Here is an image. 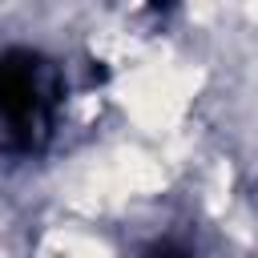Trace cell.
Here are the masks:
<instances>
[{"label": "cell", "instance_id": "cell-1", "mask_svg": "<svg viewBox=\"0 0 258 258\" xmlns=\"http://www.w3.org/2000/svg\"><path fill=\"white\" fill-rule=\"evenodd\" d=\"M202 73L198 69H177V64H137L121 77L117 85V101L125 105V113L149 129V133H165L185 117L189 97L198 93Z\"/></svg>", "mask_w": 258, "mask_h": 258}, {"label": "cell", "instance_id": "cell-2", "mask_svg": "<svg viewBox=\"0 0 258 258\" xmlns=\"http://www.w3.org/2000/svg\"><path fill=\"white\" fill-rule=\"evenodd\" d=\"M44 258H109V250L85 234H52L44 242Z\"/></svg>", "mask_w": 258, "mask_h": 258}]
</instances>
